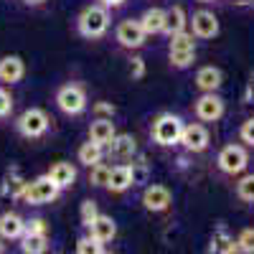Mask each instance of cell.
Returning a JSON list of instances; mask_svg holds the SVG:
<instances>
[{"label": "cell", "mask_w": 254, "mask_h": 254, "mask_svg": "<svg viewBox=\"0 0 254 254\" xmlns=\"http://www.w3.org/2000/svg\"><path fill=\"white\" fill-rule=\"evenodd\" d=\"M76 26H79V33L84 38H102L104 33H107V28H110V10H107V5L84 8L79 20H76Z\"/></svg>", "instance_id": "6da1fadb"}, {"label": "cell", "mask_w": 254, "mask_h": 254, "mask_svg": "<svg viewBox=\"0 0 254 254\" xmlns=\"http://www.w3.org/2000/svg\"><path fill=\"white\" fill-rule=\"evenodd\" d=\"M168 59L176 69H188L196 61V41L193 33H176L171 36V46H168Z\"/></svg>", "instance_id": "7a4b0ae2"}, {"label": "cell", "mask_w": 254, "mask_h": 254, "mask_svg": "<svg viewBox=\"0 0 254 254\" xmlns=\"http://www.w3.org/2000/svg\"><path fill=\"white\" fill-rule=\"evenodd\" d=\"M59 193H61V188H59V186L49 178V173H46V176L33 178L31 183H26V186H23V193H20V198H23L26 203H31V206H41V203H51V201H56Z\"/></svg>", "instance_id": "3957f363"}, {"label": "cell", "mask_w": 254, "mask_h": 254, "mask_svg": "<svg viewBox=\"0 0 254 254\" xmlns=\"http://www.w3.org/2000/svg\"><path fill=\"white\" fill-rule=\"evenodd\" d=\"M181 132H183V120L178 115H160L153 122V140L163 147H171L181 142Z\"/></svg>", "instance_id": "277c9868"}, {"label": "cell", "mask_w": 254, "mask_h": 254, "mask_svg": "<svg viewBox=\"0 0 254 254\" xmlns=\"http://www.w3.org/2000/svg\"><path fill=\"white\" fill-rule=\"evenodd\" d=\"M56 104L64 115H81L87 110V92L79 84H64L56 92Z\"/></svg>", "instance_id": "5b68a950"}, {"label": "cell", "mask_w": 254, "mask_h": 254, "mask_svg": "<svg viewBox=\"0 0 254 254\" xmlns=\"http://www.w3.org/2000/svg\"><path fill=\"white\" fill-rule=\"evenodd\" d=\"M49 125H51V120H49V115L41 110V107L26 110L23 115L18 117V122H15L18 132L23 135V137H31V140H33V137H41V135H46Z\"/></svg>", "instance_id": "8992f818"}, {"label": "cell", "mask_w": 254, "mask_h": 254, "mask_svg": "<svg viewBox=\"0 0 254 254\" xmlns=\"http://www.w3.org/2000/svg\"><path fill=\"white\" fill-rule=\"evenodd\" d=\"M247 163H249V155H247V150L242 145H224L221 147V153H219V158H216V165H219V171L221 173H226V176H237V173H242L244 168H247Z\"/></svg>", "instance_id": "52a82bcc"}, {"label": "cell", "mask_w": 254, "mask_h": 254, "mask_svg": "<svg viewBox=\"0 0 254 254\" xmlns=\"http://www.w3.org/2000/svg\"><path fill=\"white\" fill-rule=\"evenodd\" d=\"M145 36L147 33L140 23V18L137 20H132V18L122 20V23L117 26V31H115V38H117V44L122 49H140L145 44Z\"/></svg>", "instance_id": "ba28073f"}, {"label": "cell", "mask_w": 254, "mask_h": 254, "mask_svg": "<svg viewBox=\"0 0 254 254\" xmlns=\"http://www.w3.org/2000/svg\"><path fill=\"white\" fill-rule=\"evenodd\" d=\"M193 112L201 122H216L224 115V99L214 92H203L193 104Z\"/></svg>", "instance_id": "9c48e42d"}, {"label": "cell", "mask_w": 254, "mask_h": 254, "mask_svg": "<svg viewBox=\"0 0 254 254\" xmlns=\"http://www.w3.org/2000/svg\"><path fill=\"white\" fill-rule=\"evenodd\" d=\"M211 142V135L203 125L193 122V125H183V132H181V142L188 153H203Z\"/></svg>", "instance_id": "30bf717a"}, {"label": "cell", "mask_w": 254, "mask_h": 254, "mask_svg": "<svg viewBox=\"0 0 254 254\" xmlns=\"http://www.w3.org/2000/svg\"><path fill=\"white\" fill-rule=\"evenodd\" d=\"M188 23H190V33H193L196 38H214V36H219V18L211 10L193 13V18H190Z\"/></svg>", "instance_id": "8fae6325"}, {"label": "cell", "mask_w": 254, "mask_h": 254, "mask_svg": "<svg viewBox=\"0 0 254 254\" xmlns=\"http://www.w3.org/2000/svg\"><path fill=\"white\" fill-rule=\"evenodd\" d=\"M171 201H173V193H171L165 186H158V183L147 186L145 193H142V206H145L147 211H153V214H158V211H165L168 206H171Z\"/></svg>", "instance_id": "7c38bea8"}, {"label": "cell", "mask_w": 254, "mask_h": 254, "mask_svg": "<svg viewBox=\"0 0 254 254\" xmlns=\"http://www.w3.org/2000/svg\"><path fill=\"white\" fill-rule=\"evenodd\" d=\"M26 76V64L20 56H3L0 59V81L3 84H18Z\"/></svg>", "instance_id": "4fadbf2b"}, {"label": "cell", "mask_w": 254, "mask_h": 254, "mask_svg": "<svg viewBox=\"0 0 254 254\" xmlns=\"http://www.w3.org/2000/svg\"><path fill=\"white\" fill-rule=\"evenodd\" d=\"M115 234H117V224H115V219H112V216L99 214V216L89 224V237H94L99 244L112 242V239H115Z\"/></svg>", "instance_id": "5bb4252c"}, {"label": "cell", "mask_w": 254, "mask_h": 254, "mask_svg": "<svg viewBox=\"0 0 254 254\" xmlns=\"http://www.w3.org/2000/svg\"><path fill=\"white\" fill-rule=\"evenodd\" d=\"M132 183V165H115L110 168V181H107V190L110 193H122Z\"/></svg>", "instance_id": "9a60e30c"}, {"label": "cell", "mask_w": 254, "mask_h": 254, "mask_svg": "<svg viewBox=\"0 0 254 254\" xmlns=\"http://www.w3.org/2000/svg\"><path fill=\"white\" fill-rule=\"evenodd\" d=\"M140 23H142V28H145L147 36L163 33L165 31V23H168V10H163V8H147L140 15Z\"/></svg>", "instance_id": "2e32d148"}, {"label": "cell", "mask_w": 254, "mask_h": 254, "mask_svg": "<svg viewBox=\"0 0 254 254\" xmlns=\"http://www.w3.org/2000/svg\"><path fill=\"white\" fill-rule=\"evenodd\" d=\"M115 135H117V130H115L112 117H97V120L89 125V140H94V142H99V145H110Z\"/></svg>", "instance_id": "e0dca14e"}, {"label": "cell", "mask_w": 254, "mask_h": 254, "mask_svg": "<svg viewBox=\"0 0 254 254\" xmlns=\"http://www.w3.org/2000/svg\"><path fill=\"white\" fill-rule=\"evenodd\" d=\"M26 234V221L20 219L18 214H3L0 216V237L3 239H20Z\"/></svg>", "instance_id": "ac0fdd59"}, {"label": "cell", "mask_w": 254, "mask_h": 254, "mask_svg": "<svg viewBox=\"0 0 254 254\" xmlns=\"http://www.w3.org/2000/svg\"><path fill=\"white\" fill-rule=\"evenodd\" d=\"M221 81H224V76L216 66H201L196 71V87L201 92H216L221 87Z\"/></svg>", "instance_id": "d6986e66"}, {"label": "cell", "mask_w": 254, "mask_h": 254, "mask_svg": "<svg viewBox=\"0 0 254 254\" xmlns=\"http://www.w3.org/2000/svg\"><path fill=\"white\" fill-rule=\"evenodd\" d=\"M49 178L59 186V188H69V186H74V181H76V168L71 165V163H54L51 165V171H49Z\"/></svg>", "instance_id": "ffe728a7"}, {"label": "cell", "mask_w": 254, "mask_h": 254, "mask_svg": "<svg viewBox=\"0 0 254 254\" xmlns=\"http://www.w3.org/2000/svg\"><path fill=\"white\" fill-rule=\"evenodd\" d=\"M49 249V234H36V231H26L20 237V252L26 254H44Z\"/></svg>", "instance_id": "44dd1931"}, {"label": "cell", "mask_w": 254, "mask_h": 254, "mask_svg": "<svg viewBox=\"0 0 254 254\" xmlns=\"http://www.w3.org/2000/svg\"><path fill=\"white\" fill-rule=\"evenodd\" d=\"M135 150H137V142L132 135H115L110 142V153L115 158H132Z\"/></svg>", "instance_id": "7402d4cb"}, {"label": "cell", "mask_w": 254, "mask_h": 254, "mask_svg": "<svg viewBox=\"0 0 254 254\" xmlns=\"http://www.w3.org/2000/svg\"><path fill=\"white\" fill-rule=\"evenodd\" d=\"M102 158H104V145H99V142H94V140L84 142V145L79 147V163H81V165L92 168V165L102 163Z\"/></svg>", "instance_id": "603a6c76"}, {"label": "cell", "mask_w": 254, "mask_h": 254, "mask_svg": "<svg viewBox=\"0 0 254 254\" xmlns=\"http://www.w3.org/2000/svg\"><path fill=\"white\" fill-rule=\"evenodd\" d=\"M188 26V18H186V10L181 5H173L168 10V23H165V33L168 36H176V33H183Z\"/></svg>", "instance_id": "cb8c5ba5"}, {"label": "cell", "mask_w": 254, "mask_h": 254, "mask_svg": "<svg viewBox=\"0 0 254 254\" xmlns=\"http://www.w3.org/2000/svg\"><path fill=\"white\" fill-rule=\"evenodd\" d=\"M107 181H110V168L104 165V163H97V165H92L89 168V183L92 186H97V188H107Z\"/></svg>", "instance_id": "d4e9b609"}, {"label": "cell", "mask_w": 254, "mask_h": 254, "mask_svg": "<svg viewBox=\"0 0 254 254\" xmlns=\"http://www.w3.org/2000/svg\"><path fill=\"white\" fill-rule=\"evenodd\" d=\"M237 196L247 203H254V173L252 176H244L239 183H237Z\"/></svg>", "instance_id": "484cf974"}, {"label": "cell", "mask_w": 254, "mask_h": 254, "mask_svg": "<svg viewBox=\"0 0 254 254\" xmlns=\"http://www.w3.org/2000/svg\"><path fill=\"white\" fill-rule=\"evenodd\" d=\"M104 247L94 239V237H81L79 242H76V252L79 254H99Z\"/></svg>", "instance_id": "4316f807"}, {"label": "cell", "mask_w": 254, "mask_h": 254, "mask_svg": "<svg viewBox=\"0 0 254 254\" xmlns=\"http://www.w3.org/2000/svg\"><path fill=\"white\" fill-rule=\"evenodd\" d=\"M237 247H239V252L254 254V229H242V231H239V237H237Z\"/></svg>", "instance_id": "83f0119b"}, {"label": "cell", "mask_w": 254, "mask_h": 254, "mask_svg": "<svg viewBox=\"0 0 254 254\" xmlns=\"http://www.w3.org/2000/svg\"><path fill=\"white\" fill-rule=\"evenodd\" d=\"M97 216H99V211H97V203H94V201H84V203H81V224L89 229V224H92V221H94Z\"/></svg>", "instance_id": "f1b7e54d"}, {"label": "cell", "mask_w": 254, "mask_h": 254, "mask_svg": "<svg viewBox=\"0 0 254 254\" xmlns=\"http://www.w3.org/2000/svg\"><path fill=\"white\" fill-rule=\"evenodd\" d=\"M10 112H13V97L8 89L0 87V117H8Z\"/></svg>", "instance_id": "f546056e"}, {"label": "cell", "mask_w": 254, "mask_h": 254, "mask_svg": "<svg viewBox=\"0 0 254 254\" xmlns=\"http://www.w3.org/2000/svg\"><path fill=\"white\" fill-rule=\"evenodd\" d=\"M239 137H242L247 145H254V117H249V120H244V122H242Z\"/></svg>", "instance_id": "4dcf8cb0"}, {"label": "cell", "mask_w": 254, "mask_h": 254, "mask_svg": "<svg viewBox=\"0 0 254 254\" xmlns=\"http://www.w3.org/2000/svg\"><path fill=\"white\" fill-rule=\"evenodd\" d=\"M26 231H36V234H49V224L44 219H31L26 221Z\"/></svg>", "instance_id": "1f68e13d"}, {"label": "cell", "mask_w": 254, "mask_h": 254, "mask_svg": "<svg viewBox=\"0 0 254 254\" xmlns=\"http://www.w3.org/2000/svg\"><path fill=\"white\" fill-rule=\"evenodd\" d=\"M130 74H132V79H142V76H145V61H142L140 56L132 59V64H130Z\"/></svg>", "instance_id": "d6a6232c"}, {"label": "cell", "mask_w": 254, "mask_h": 254, "mask_svg": "<svg viewBox=\"0 0 254 254\" xmlns=\"http://www.w3.org/2000/svg\"><path fill=\"white\" fill-rule=\"evenodd\" d=\"M132 183H147V168L142 163L132 165Z\"/></svg>", "instance_id": "836d02e7"}, {"label": "cell", "mask_w": 254, "mask_h": 254, "mask_svg": "<svg viewBox=\"0 0 254 254\" xmlns=\"http://www.w3.org/2000/svg\"><path fill=\"white\" fill-rule=\"evenodd\" d=\"M94 112H97V115L112 117V115H115V107H112V104H107V102H97V104H94Z\"/></svg>", "instance_id": "e575fe53"}, {"label": "cell", "mask_w": 254, "mask_h": 254, "mask_svg": "<svg viewBox=\"0 0 254 254\" xmlns=\"http://www.w3.org/2000/svg\"><path fill=\"white\" fill-rule=\"evenodd\" d=\"M247 102L254 104V81H249V87H247Z\"/></svg>", "instance_id": "d590c367"}, {"label": "cell", "mask_w": 254, "mask_h": 254, "mask_svg": "<svg viewBox=\"0 0 254 254\" xmlns=\"http://www.w3.org/2000/svg\"><path fill=\"white\" fill-rule=\"evenodd\" d=\"M102 3L107 5V8H120V5L125 3V0H102Z\"/></svg>", "instance_id": "8d00e7d4"}, {"label": "cell", "mask_w": 254, "mask_h": 254, "mask_svg": "<svg viewBox=\"0 0 254 254\" xmlns=\"http://www.w3.org/2000/svg\"><path fill=\"white\" fill-rule=\"evenodd\" d=\"M23 3H26V5H44L46 0H23Z\"/></svg>", "instance_id": "74e56055"}, {"label": "cell", "mask_w": 254, "mask_h": 254, "mask_svg": "<svg viewBox=\"0 0 254 254\" xmlns=\"http://www.w3.org/2000/svg\"><path fill=\"white\" fill-rule=\"evenodd\" d=\"M198 3H214V0H198Z\"/></svg>", "instance_id": "f35d334b"}, {"label": "cell", "mask_w": 254, "mask_h": 254, "mask_svg": "<svg viewBox=\"0 0 254 254\" xmlns=\"http://www.w3.org/2000/svg\"><path fill=\"white\" fill-rule=\"evenodd\" d=\"M0 252H3V244H0Z\"/></svg>", "instance_id": "ab89813d"}, {"label": "cell", "mask_w": 254, "mask_h": 254, "mask_svg": "<svg viewBox=\"0 0 254 254\" xmlns=\"http://www.w3.org/2000/svg\"><path fill=\"white\" fill-rule=\"evenodd\" d=\"M247 3H254V0H247Z\"/></svg>", "instance_id": "60d3db41"}]
</instances>
